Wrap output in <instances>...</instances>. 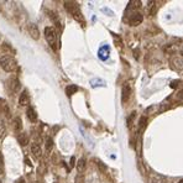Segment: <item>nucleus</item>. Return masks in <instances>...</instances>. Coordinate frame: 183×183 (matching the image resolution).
Returning <instances> with one entry per match:
<instances>
[{"label":"nucleus","mask_w":183,"mask_h":183,"mask_svg":"<svg viewBox=\"0 0 183 183\" xmlns=\"http://www.w3.org/2000/svg\"><path fill=\"white\" fill-rule=\"evenodd\" d=\"M0 67L7 73H12L17 69V62L11 55H2L0 57Z\"/></svg>","instance_id":"1"},{"label":"nucleus","mask_w":183,"mask_h":183,"mask_svg":"<svg viewBox=\"0 0 183 183\" xmlns=\"http://www.w3.org/2000/svg\"><path fill=\"white\" fill-rule=\"evenodd\" d=\"M65 7H66V10L73 16L74 20H77L78 22H81L83 26L86 25V21H84L83 14H82L79 6H78L76 2H73V1H66V2H65Z\"/></svg>","instance_id":"2"},{"label":"nucleus","mask_w":183,"mask_h":183,"mask_svg":"<svg viewBox=\"0 0 183 183\" xmlns=\"http://www.w3.org/2000/svg\"><path fill=\"white\" fill-rule=\"evenodd\" d=\"M45 38L47 41V43L51 46V48L53 51H57V32H56V29L53 26H47L45 27Z\"/></svg>","instance_id":"3"},{"label":"nucleus","mask_w":183,"mask_h":183,"mask_svg":"<svg viewBox=\"0 0 183 183\" xmlns=\"http://www.w3.org/2000/svg\"><path fill=\"white\" fill-rule=\"evenodd\" d=\"M131 86H130V83H125L124 86H123V91H121V101L123 103H126L129 99H130V96H131Z\"/></svg>","instance_id":"4"},{"label":"nucleus","mask_w":183,"mask_h":183,"mask_svg":"<svg viewBox=\"0 0 183 183\" xmlns=\"http://www.w3.org/2000/svg\"><path fill=\"white\" fill-rule=\"evenodd\" d=\"M142 21H144V16L140 12H134L129 19V22L131 26H139V25H141Z\"/></svg>","instance_id":"5"},{"label":"nucleus","mask_w":183,"mask_h":183,"mask_svg":"<svg viewBox=\"0 0 183 183\" xmlns=\"http://www.w3.org/2000/svg\"><path fill=\"white\" fill-rule=\"evenodd\" d=\"M31 154L36 160H40L42 157V149H41L40 144H37V142L31 144Z\"/></svg>","instance_id":"6"},{"label":"nucleus","mask_w":183,"mask_h":183,"mask_svg":"<svg viewBox=\"0 0 183 183\" xmlns=\"http://www.w3.org/2000/svg\"><path fill=\"white\" fill-rule=\"evenodd\" d=\"M30 104V95H29V92L26 89L20 93V96H19V105L20 106H27Z\"/></svg>","instance_id":"7"},{"label":"nucleus","mask_w":183,"mask_h":183,"mask_svg":"<svg viewBox=\"0 0 183 183\" xmlns=\"http://www.w3.org/2000/svg\"><path fill=\"white\" fill-rule=\"evenodd\" d=\"M27 29H29L30 36H31L33 40H38V38H40V30H38V27H37L36 24H30V25L27 26Z\"/></svg>","instance_id":"8"},{"label":"nucleus","mask_w":183,"mask_h":183,"mask_svg":"<svg viewBox=\"0 0 183 183\" xmlns=\"http://www.w3.org/2000/svg\"><path fill=\"white\" fill-rule=\"evenodd\" d=\"M9 88H10V91L12 92V93H17V92L20 91V87H21V83H20V81L16 78V77H14V78H11L10 81H9Z\"/></svg>","instance_id":"9"},{"label":"nucleus","mask_w":183,"mask_h":183,"mask_svg":"<svg viewBox=\"0 0 183 183\" xmlns=\"http://www.w3.org/2000/svg\"><path fill=\"white\" fill-rule=\"evenodd\" d=\"M149 183H166V177L158 173H151L149 177Z\"/></svg>","instance_id":"10"},{"label":"nucleus","mask_w":183,"mask_h":183,"mask_svg":"<svg viewBox=\"0 0 183 183\" xmlns=\"http://www.w3.org/2000/svg\"><path fill=\"white\" fill-rule=\"evenodd\" d=\"M171 65L176 69H183V58H181V57H172L171 58Z\"/></svg>","instance_id":"11"},{"label":"nucleus","mask_w":183,"mask_h":183,"mask_svg":"<svg viewBox=\"0 0 183 183\" xmlns=\"http://www.w3.org/2000/svg\"><path fill=\"white\" fill-rule=\"evenodd\" d=\"M26 116H27V119L30 120V121H32V123H35L36 120H37V114H36V111H35V109L33 108H27V110H26Z\"/></svg>","instance_id":"12"},{"label":"nucleus","mask_w":183,"mask_h":183,"mask_svg":"<svg viewBox=\"0 0 183 183\" xmlns=\"http://www.w3.org/2000/svg\"><path fill=\"white\" fill-rule=\"evenodd\" d=\"M109 52H110V50H109V47L108 46H104V47H101L100 50H99V52H98V55H99V57H100V60H106L108 57H109Z\"/></svg>","instance_id":"13"},{"label":"nucleus","mask_w":183,"mask_h":183,"mask_svg":"<svg viewBox=\"0 0 183 183\" xmlns=\"http://www.w3.org/2000/svg\"><path fill=\"white\" fill-rule=\"evenodd\" d=\"M17 140H19V144H20L21 146H26V145L29 144V136H27V134H25V132H21V134L19 135Z\"/></svg>","instance_id":"14"},{"label":"nucleus","mask_w":183,"mask_h":183,"mask_svg":"<svg viewBox=\"0 0 183 183\" xmlns=\"http://www.w3.org/2000/svg\"><path fill=\"white\" fill-rule=\"evenodd\" d=\"M12 126H14L15 131H21V130H22V121H21V119H20L19 116L14 119V121H12Z\"/></svg>","instance_id":"15"},{"label":"nucleus","mask_w":183,"mask_h":183,"mask_svg":"<svg viewBox=\"0 0 183 183\" xmlns=\"http://www.w3.org/2000/svg\"><path fill=\"white\" fill-rule=\"evenodd\" d=\"M86 170V160L84 158H79L77 162V171L78 173H83Z\"/></svg>","instance_id":"16"},{"label":"nucleus","mask_w":183,"mask_h":183,"mask_svg":"<svg viewBox=\"0 0 183 183\" xmlns=\"http://www.w3.org/2000/svg\"><path fill=\"white\" fill-rule=\"evenodd\" d=\"M91 86L93 87V88H96V87H105V81H103V79H99V78L92 79V81H91Z\"/></svg>","instance_id":"17"},{"label":"nucleus","mask_w":183,"mask_h":183,"mask_svg":"<svg viewBox=\"0 0 183 183\" xmlns=\"http://www.w3.org/2000/svg\"><path fill=\"white\" fill-rule=\"evenodd\" d=\"M77 91H78V87H77V86H74V84H69V86L66 88V94H67L68 96H71V95H73Z\"/></svg>","instance_id":"18"},{"label":"nucleus","mask_w":183,"mask_h":183,"mask_svg":"<svg viewBox=\"0 0 183 183\" xmlns=\"http://www.w3.org/2000/svg\"><path fill=\"white\" fill-rule=\"evenodd\" d=\"M45 146H46V150L50 152V151L52 150V147H53V140H52L51 137H46V140H45Z\"/></svg>","instance_id":"19"},{"label":"nucleus","mask_w":183,"mask_h":183,"mask_svg":"<svg viewBox=\"0 0 183 183\" xmlns=\"http://www.w3.org/2000/svg\"><path fill=\"white\" fill-rule=\"evenodd\" d=\"M4 134H5V125H4L2 120L0 119V137H2Z\"/></svg>","instance_id":"20"},{"label":"nucleus","mask_w":183,"mask_h":183,"mask_svg":"<svg viewBox=\"0 0 183 183\" xmlns=\"http://www.w3.org/2000/svg\"><path fill=\"white\" fill-rule=\"evenodd\" d=\"M180 183H183V180H182V181H181V182H180Z\"/></svg>","instance_id":"21"},{"label":"nucleus","mask_w":183,"mask_h":183,"mask_svg":"<svg viewBox=\"0 0 183 183\" xmlns=\"http://www.w3.org/2000/svg\"><path fill=\"white\" fill-rule=\"evenodd\" d=\"M182 55H183V52H182Z\"/></svg>","instance_id":"22"}]
</instances>
